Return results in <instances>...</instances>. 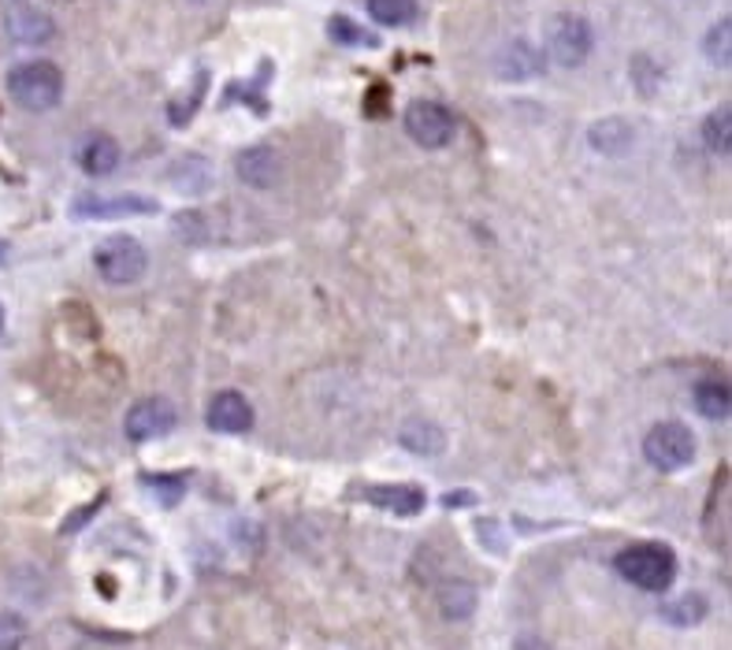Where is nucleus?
Wrapping results in <instances>:
<instances>
[{"mask_svg": "<svg viewBox=\"0 0 732 650\" xmlns=\"http://www.w3.org/2000/svg\"><path fill=\"white\" fill-rule=\"evenodd\" d=\"M8 97L27 112H49L64 97V75L49 60H27L8 71Z\"/></svg>", "mask_w": 732, "mask_h": 650, "instance_id": "1", "label": "nucleus"}, {"mask_svg": "<svg viewBox=\"0 0 732 650\" xmlns=\"http://www.w3.org/2000/svg\"><path fill=\"white\" fill-rule=\"evenodd\" d=\"M617 572L643 591H665L676 577V558L662 543H640L617 554Z\"/></svg>", "mask_w": 732, "mask_h": 650, "instance_id": "2", "label": "nucleus"}, {"mask_svg": "<svg viewBox=\"0 0 732 650\" xmlns=\"http://www.w3.org/2000/svg\"><path fill=\"white\" fill-rule=\"evenodd\" d=\"M94 264H97V275H101L108 286H130L146 275L149 257L138 238L113 235L94 249Z\"/></svg>", "mask_w": 732, "mask_h": 650, "instance_id": "3", "label": "nucleus"}, {"mask_svg": "<svg viewBox=\"0 0 732 650\" xmlns=\"http://www.w3.org/2000/svg\"><path fill=\"white\" fill-rule=\"evenodd\" d=\"M643 454H647V461H651L654 469L676 472V469L692 465L695 439H692V432H687L684 424L665 421V424H654L651 432H647V439H643Z\"/></svg>", "mask_w": 732, "mask_h": 650, "instance_id": "4", "label": "nucleus"}, {"mask_svg": "<svg viewBox=\"0 0 732 650\" xmlns=\"http://www.w3.org/2000/svg\"><path fill=\"white\" fill-rule=\"evenodd\" d=\"M547 52L562 68H580L592 52V27L580 16H554L547 30Z\"/></svg>", "mask_w": 732, "mask_h": 650, "instance_id": "5", "label": "nucleus"}, {"mask_svg": "<svg viewBox=\"0 0 732 650\" xmlns=\"http://www.w3.org/2000/svg\"><path fill=\"white\" fill-rule=\"evenodd\" d=\"M453 130H458V124H453L450 108L439 105V101H417L406 108V135L417 141V146L424 149H442L450 146Z\"/></svg>", "mask_w": 732, "mask_h": 650, "instance_id": "6", "label": "nucleus"}, {"mask_svg": "<svg viewBox=\"0 0 732 650\" xmlns=\"http://www.w3.org/2000/svg\"><path fill=\"white\" fill-rule=\"evenodd\" d=\"M4 30L19 46H46V41L57 35V23H52V16L46 8L30 4V0H8Z\"/></svg>", "mask_w": 732, "mask_h": 650, "instance_id": "7", "label": "nucleus"}, {"mask_svg": "<svg viewBox=\"0 0 732 650\" xmlns=\"http://www.w3.org/2000/svg\"><path fill=\"white\" fill-rule=\"evenodd\" d=\"M175 424H179V413H175V405L168 398H141L138 405H130L124 421L127 435L135 443H149V439L168 435Z\"/></svg>", "mask_w": 732, "mask_h": 650, "instance_id": "8", "label": "nucleus"}, {"mask_svg": "<svg viewBox=\"0 0 732 650\" xmlns=\"http://www.w3.org/2000/svg\"><path fill=\"white\" fill-rule=\"evenodd\" d=\"M157 208L160 205L146 194H113V197L82 194L79 201L71 205V213L86 219H127V216H153Z\"/></svg>", "mask_w": 732, "mask_h": 650, "instance_id": "9", "label": "nucleus"}, {"mask_svg": "<svg viewBox=\"0 0 732 650\" xmlns=\"http://www.w3.org/2000/svg\"><path fill=\"white\" fill-rule=\"evenodd\" d=\"M208 427L224 435H242L253 427V410L250 402L242 398L238 391H219L213 402H208Z\"/></svg>", "mask_w": 732, "mask_h": 650, "instance_id": "10", "label": "nucleus"}, {"mask_svg": "<svg viewBox=\"0 0 732 650\" xmlns=\"http://www.w3.org/2000/svg\"><path fill=\"white\" fill-rule=\"evenodd\" d=\"M539 68H543L539 49L525 38L509 41V46L498 52V75H502L506 82H525L531 75H539Z\"/></svg>", "mask_w": 732, "mask_h": 650, "instance_id": "11", "label": "nucleus"}, {"mask_svg": "<svg viewBox=\"0 0 732 650\" xmlns=\"http://www.w3.org/2000/svg\"><path fill=\"white\" fill-rule=\"evenodd\" d=\"M361 499L380 505V510H387V513H398V516H413V513L424 510V491L409 487V483H394V487H364Z\"/></svg>", "mask_w": 732, "mask_h": 650, "instance_id": "12", "label": "nucleus"}, {"mask_svg": "<svg viewBox=\"0 0 732 650\" xmlns=\"http://www.w3.org/2000/svg\"><path fill=\"white\" fill-rule=\"evenodd\" d=\"M79 168L94 179H105L119 168V146L108 135H86L79 146Z\"/></svg>", "mask_w": 732, "mask_h": 650, "instance_id": "13", "label": "nucleus"}, {"mask_svg": "<svg viewBox=\"0 0 732 650\" xmlns=\"http://www.w3.org/2000/svg\"><path fill=\"white\" fill-rule=\"evenodd\" d=\"M587 141H592L595 152H603V157H625L632 149V141H636V130L625 119L609 116V119H598V124L587 130Z\"/></svg>", "mask_w": 732, "mask_h": 650, "instance_id": "14", "label": "nucleus"}, {"mask_svg": "<svg viewBox=\"0 0 732 650\" xmlns=\"http://www.w3.org/2000/svg\"><path fill=\"white\" fill-rule=\"evenodd\" d=\"M238 179L257 186V190L272 186L275 179H280V157H275V149L253 146L246 152H238Z\"/></svg>", "mask_w": 732, "mask_h": 650, "instance_id": "15", "label": "nucleus"}, {"mask_svg": "<svg viewBox=\"0 0 732 650\" xmlns=\"http://www.w3.org/2000/svg\"><path fill=\"white\" fill-rule=\"evenodd\" d=\"M402 446L413 450V454H439V450L447 446V435L431 421H409L402 427Z\"/></svg>", "mask_w": 732, "mask_h": 650, "instance_id": "16", "label": "nucleus"}, {"mask_svg": "<svg viewBox=\"0 0 732 650\" xmlns=\"http://www.w3.org/2000/svg\"><path fill=\"white\" fill-rule=\"evenodd\" d=\"M703 138H706V149L714 152V157H729V149H732V108L729 105H721L706 116Z\"/></svg>", "mask_w": 732, "mask_h": 650, "instance_id": "17", "label": "nucleus"}, {"mask_svg": "<svg viewBox=\"0 0 732 650\" xmlns=\"http://www.w3.org/2000/svg\"><path fill=\"white\" fill-rule=\"evenodd\" d=\"M695 405L706 421H729V383L721 380H703L695 387Z\"/></svg>", "mask_w": 732, "mask_h": 650, "instance_id": "18", "label": "nucleus"}, {"mask_svg": "<svg viewBox=\"0 0 732 650\" xmlns=\"http://www.w3.org/2000/svg\"><path fill=\"white\" fill-rule=\"evenodd\" d=\"M369 16L383 27H406L417 19V0H369Z\"/></svg>", "mask_w": 732, "mask_h": 650, "instance_id": "19", "label": "nucleus"}, {"mask_svg": "<svg viewBox=\"0 0 732 650\" xmlns=\"http://www.w3.org/2000/svg\"><path fill=\"white\" fill-rule=\"evenodd\" d=\"M662 617H665L670 624H681V628L699 624V621L706 617V599H703V594H684V599L662 605Z\"/></svg>", "mask_w": 732, "mask_h": 650, "instance_id": "20", "label": "nucleus"}, {"mask_svg": "<svg viewBox=\"0 0 732 650\" xmlns=\"http://www.w3.org/2000/svg\"><path fill=\"white\" fill-rule=\"evenodd\" d=\"M439 602H442V613L453 617V621H461V617L472 613L476 591H472V583H465V580L447 583V588H442V594H439Z\"/></svg>", "mask_w": 732, "mask_h": 650, "instance_id": "21", "label": "nucleus"}, {"mask_svg": "<svg viewBox=\"0 0 732 650\" xmlns=\"http://www.w3.org/2000/svg\"><path fill=\"white\" fill-rule=\"evenodd\" d=\"M328 35L335 38L339 46H369V49L380 46V38H375L372 30L358 27L350 16H335V19H331V23H328Z\"/></svg>", "mask_w": 732, "mask_h": 650, "instance_id": "22", "label": "nucleus"}, {"mask_svg": "<svg viewBox=\"0 0 732 650\" xmlns=\"http://www.w3.org/2000/svg\"><path fill=\"white\" fill-rule=\"evenodd\" d=\"M729 46H732V19L725 16L721 23L710 27V35H706V57H710L714 68H729V63H732Z\"/></svg>", "mask_w": 732, "mask_h": 650, "instance_id": "23", "label": "nucleus"}, {"mask_svg": "<svg viewBox=\"0 0 732 650\" xmlns=\"http://www.w3.org/2000/svg\"><path fill=\"white\" fill-rule=\"evenodd\" d=\"M27 639V621L19 613H0V650H19Z\"/></svg>", "mask_w": 732, "mask_h": 650, "instance_id": "24", "label": "nucleus"}, {"mask_svg": "<svg viewBox=\"0 0 732 650\" xmlns=\"http://www.w3.org/2000/svg\"><path fill=\"white\" fill-rule=\"evenodd\" d=\"M146 487L149 491H164L160 494L164 505H175V502H179V494H183V480H164V476L153 480V476H146Z\"/></svg>", "mask_w": 732, "mask_h": 650, "instance_id": "25", "label": "nucleus"}, {"mask_svg": "<svg viewBox=\"0 0 732 650\" xmlns=\"http://www.w3.org/2000/svg\"><path fill=\"white\" fill-rule=\"evenodd\" d=\"M0 332H4V305H0Z\"/></svg>", "mask_w": 732, "mask_h": 650, "instance_id": "26", "label": "nucleus"}, {"mask_svg": "<svg viewBox=\"0 0 732 650\" xmlns=\"http://www.w3.org/2000/svg\"><path fill=\"white\" fill-rule=\"evenodd\" d=\"M4 253H8V246H4V242H0V260H4Z\"/></svg>", "mask_w": 732, "mask_h": 650, "instance_id": "27", "label": "nucleus"}]
</instances>
